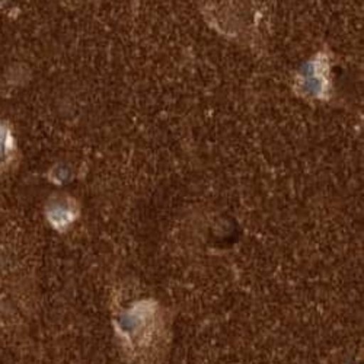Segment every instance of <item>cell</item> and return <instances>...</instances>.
Instances as JSON below:
<instances>
[{
    "mask_svg": "<svg viewBox=\"0 0 364 364\" xmlns=\"http://www.w3.org/2000/svg\"><path fill=\"white\" fill-rule=\"evenodd\" d=\"M115 326L124 350L141 364L155 361L165 343V321L158 303L140 300L115 318Z\"/></svg>",
    "mask_w": 364,
    "mask_h": 364,
    "instance_id": "1",
    "label": "cell"
},
{
    "mask_svg": "<svg viewBox=\"0 0 364 364\" xmlns=\"http://www.w3.org/2000/svg\"><path fill=\"white\" fill-rule=\"evenodd\" d=\"M293 90L297 97L309 101H328L331 98V54L328 50L318 51L297 70Z\"/></svg>",
    "mask_w": 364,
    "mask_h": 364,
    "instance_id": "2",
    "label": "cell"
},
{
    "mask_svg": "<svg viewBox=\"0 0 364 364\" xmlns=\"http://www.w3.org/2000/svg\"><path fill=\"white\" fill-rule=\"evenodd\" d=\"M77 205L69 197H58L50 201L47 207V219L57 230H66L77 218Z\"/></svg>",
    "mask_w": 364,
    "mask_h": 364,
    "instance_id": "3",
    "label": "cell"
},
{
    "mask_svg": "<svg viewBox=\"0 0 364 364\" xmlns=\"http://www.w3.org/2000/svg\"><path fill=\"white\" fill-rule=\"evenodd\" d=\"M9 134L8 133H2L0 132V165H2L8 156H9V151H11V141H9Z\"/></svg>",
    "mask_w": 364,
    "mask_h": 364,
    "instance_id": "4",
    "label": "cell"
}]
</instances>
